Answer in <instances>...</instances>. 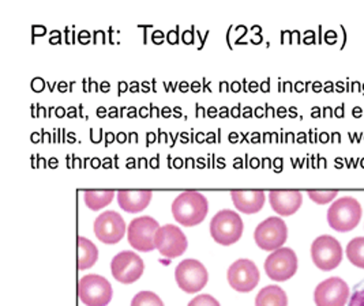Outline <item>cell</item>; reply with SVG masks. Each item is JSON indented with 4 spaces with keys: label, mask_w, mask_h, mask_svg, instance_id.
Returning a JSON list of instances; mask_svg holds the SVG:
<instances>
[{
    "label": "cell",
    "mask_w": 364,
    "mask_h": 306,
    "mask_svg": "<svg viewBox=\"0 0 364 306\" xmlns=\"http://www.w3.org/2000/svg\"><path fill=\"white\" fill-rule=\"evenodd\" d=\"M209 212L208 199L197 191H186L172 203V215L181 225L193 227L203 222Z\"/></svg>",
    "instance_id": "cell-1"
},
{
    "label": "cell",
    "mask_w": 364,
    "mask_h": 306,
    "mask_svg": "<svg viewBox=\"0 0 364 306\" xmlns=\"http://www.w3.org/2000/svg\"><path fill=\"white\" fill-rule=\"evenodd\" d=\"M362 214L363 209L355 197H340L328 209V224L336 231L347 233L359 225Z\"/></svg>",
    "instance_id": "cell-2"
},
{
    "label": "cell",
    "mask_w": 364,
    "mask_h": 306,
    "mask_svg": "<svg viewBox=\"0 0 364 306\" xmlns=\"http://www.w3.org/2000/svg\"><path fill=\"white\" fill-rule=\"evenodd\" d=\"M245 230L240 215L232 209H221L210 222V234L220 245H232L239 241Z\"/></svg>",
    "instance_id": "cell-3"
},
{
    "label": "cell",
    "mask_w": 364,
    "mask_h": 306,
    "mask_svg": "<svg viewBox=\"0 0 364 306\" xmlns=\"http://www.w3.org/2000/svg\"><path fill=\"white\" fill-rule=\"evenodd\" d=\"M78 294L86 306H107L112 300L114 290L104 276L89 274L80 279Z\"/></svg>",
    "instance_id": "cell-4"
},
{
    "label": "cell",
    "mask_w": 364,
    "mask_h": 306,
    "mask_svg": "<svg viewBox=\"0 0 364 306\" xmlns=\"http://www.w3.org/2000/svg\"><path fill=\"white\" fill-rule=\"evenodd\" d=\"M288 239V227L282 218L270 217L257 226L254 240L266 252H274L282 248Z\"/></svg>",
    "instance_id": "cell-5"
},
{
    "label": "cell",
    "mask_w": 364,
    "mask_h": 306,
    "mask_svg": "<svg viewBox=\"0 0 364 306\" xmlns=\"http://www.w3.org/2000/svg\"><path fill=\"white\" fill-rule=\"evenodd\" d=\"M175 279L183 291H186L187 294H196L206 286L209 274L200 261L194 258H186L176 267Z\"/></svg>",
    "instance_id": "cell-6"
},
{
    "label": "cell",
    "mask_w": 364,
    "mask_h": 306,
    "mask_svg": "<svg viewBox=\"0 0 364 306\" xmlns=\"http://www.w3.org/2000/svg\"><path fill=\"white\" fill-rule=\"evenodd\" d=\"M298 256L291 248H280L265 260V273L274 282H285L298 271Z\"/></svg>",
    "instance_id": "cell-7"
},
{
    "label": "cell",
    "mask_w": 364,
    "mask_h": 306,
    "mask_svg": "<svg viewBox=\"0 0 364 306\" xmlns=\"http://www.w3.org/2000/svg\"><path fill=\"white\" fill-rule=\"evenodd\" d=\"M311 258L322 271H331L343 261V246L331 236H321L311 245Z\"/></svg>",
    "instance_id": "cell-8"
},
{
    "label": "cell",
    "mask_w": 364,
    "mask_h": 306,
    "mask_svg": "<svg viewBox=\"0 0 364 306\" xmlns=\"http://www.w3.org/2000/svg\"><path fill=\"white\" fill-rule=\"evenodd\" d=\"M159 229V222L151 217L135 218L127 229L129 244L138 252H151L156 249L154 237Z\"/></svg>",
    "instance_id": "cell-9"
},
{
    "label": "cell",
    "mask_w": 364,
    "mask_h": 306,
    "mask_svg": "<svg viewBox=\"0 0 364 306\" xmlns=\"http://www.w3.org/2000/svg\"><path fill=\"white\" fill-rule=\"evenodd\" d=\"M259 278L261 276H259L258 267L249 258L236 260L227 273L228 283L231 285L233 290L239 293H249L254 290L259 283Z\"/></svg>",
    "instance_id": "cell-10"
},
{
    "label": "cell",
    "mask_w": 364,
    "mask_h": 306,
    "mask_svg": "<svg viewBox=\"0 0 364 306\" xmlns=\"http://www.w3.org/2000/svg\"><path fill=\"white\" fill-rule=\"evenodd\" d=\"M156 249L161 256L166 258H175L182 256L186 252L188 241L186 234L175 225H166L160 227L154 237Z\"/></svg>",
    "instance_id": "cell-11"
},
{
    "label": "cell",
    "mask_w": 364,
    "mask_h": 306,
    "mask_svg": "<svg viewBox=\"0 0 364 306\" xmlns=\"http://www.w3.org/2000/svg\"><path fill=\"white\" fill-rule=\"evenodd\" d=\"M144 260L132 251H123L117 253L111 263L114 278L123 285H132L136 282L144 274Z\"/></svg>",
    "instance_id": "cell-12"
},
{
    "label": "cell",
    "mask_w": 364,
    "mask_h": 306,
    "mask_svg": "<svg viewBox=\"0 0 364 306\" xmlns=\"http://www.w3.org/2000/svg\"><path fill=\"white\" fill-rule=\"evenodd\" d=\"M95 234L99 241L114 245L123 240L126 234V222L116 211H105L95 221Z\"/></svg>",
    "instance_id": "cell-13"
},
{
    "label": "cell",
    "mask_w": 364,
    "mask_h": 306,
    "mask_svg": "<svg viewBox=\"0 0 364 306\" xmlns=\"http://www.w3.org/2000/svg\"><path fill=\"white\" fill-rule=\"evenodd\" d=\"M349 298V288L338 276L321 282L314 291L316 306H346Z\"/></svg>",
    "instance_id": "cell-14"
},
{
    "label": "cell",
    "mask_w": 364,
    "mask_h": 306,
    "mask_svg": "<svg viewBox=\"0 0 364 306\" xmlns=\"http://www.w3.org/2000/svg\"><path fill=\"white\" fill-rule=\"evenodd\" d=\"M269 200L272 209L279 215L289 217L301 207L303 196L299 191H270Z\"/></svg>",
    "instance_id": "cell-15"
},
{
    "label": "cell",
    "mask_w": 364,
    "mask_h": 306,
    "mask_svg": "<svg viewBox=\"0 0 364 306\" xmlns=\"http://www.w3.org/2000/svg\"><path fill=\"white\" fill-rule=\"evenodd\" d=\"M231 197L235 207L243 214H257L265 206V192L259 190L232 191Z\"/></svg>",
    "instance_id": "cell-16"
},
{
    "label": "cell",
    "mask_w": 364,
    "mask_h": 306,
    "mask_svg": "<svg viewBox=\"0 0 364 306\" xmlns=\"http://www.w3.org/2000/svg\"><path fill=\"white\" fill-rule=\"evenodd\" d=\"M117 203L119 207L130 212V214H136L146 209L150 204L151 200V192L142 190V191H119L117 192Z\"/></svg>",
    "instance_id": "cell-17"
},
{
    "label": "cell",
    "mask_w": 364,
    "mask_h": 306,
    "mask_svg": "<svg viewBox=\"0 0 364 306\" xmlns=\"http://www.w3.org/2000/svg\"><path fill=\"white\" fill-rule=\"evenodd\" d=\"M255 306H288L287 293L280 286H266L258 293Z\"/></svg>",
    "instance_id": "cell-18"
},
{
    "label": "cell",
    "mask_w": 364,
    "mask_h": 306,
    "mask_svg": "<svg viewBox=\"0 0 364 306\" xmlns=\"http://www.w3.org/2000/svg\"><path fill=\"white\" fill-rule=\"evenodd\" d=\"M97 258H99L97 246L85 237H78V268L81 271L92 268L96 264Z\"/></svg>",
    "instance_id": "cell-19"
},
{
    "label": "cell",
    "mask_w": 364,
    "mask_h": 306,
    "mask_svg": "<svg viewBox=\"0 0 364 306\" xmlns=\"http://www.w3.org/2000/svg\"><path fill=\"white\" fill-rule=\"evenodd\" d=\"M83 197H85V204L87 206V209H92V211H99L112 203V200L115 197V191H112V190L85 191Z\"/></svg>",
    "instance_id": "cell-20"
},
{
    "label": "cell",
    "mask_w": 364,
    "mask_h": 306,
    "mask_svg": "<svg viewBox=\"0 0 364 306\" xmlns=\"http://www.w3.org/2000/svg\"><path fill=\"white\" fill-rule=\"evenodd\" d=\"M348 260L359 268L364 270V237H356L347 245Z\"/></svg>",
    "instance_id": "cell-21"
},
{
    "label": "cell",
    "mask_w": 364,
    "mask_h": 306,
    "mask_svg": "<svg viewBox=\"0 0 364 306\" xmlns=\"http://www.w3.org/2000/svg\"><path fill=\"white\" fill-rule=\"evenodd\" d=\"M132 306H164V302L156 293L141 291L134 297Z\"/></svg>",
    "instance_id": "cell-22"
},
{
    "label": "cell",
    "mask_w": 364,
    "mask_h": 306,
    "mask_svg": "<svg viewBox=\"0 0 364 306\" xmlns=\"http://www.w3.org/2000/svg\"><path fill=\"white\" fill-rule=\"evenodd\" d=\"M337 195V191H309V197L316 204H328Z\"/></svg>",
    "instance_id": "cell-23"
},
{
    "label": "cell",
    "mask_w": 364,
    "mask_h": 306,
    "mask_svg": "<svg viewBox=\"0 0 364 306\" xmlns=\"http://www.w3.org/2000/svg\"><path fill=\"white\" fill-rule=\"evenodd\" d=\"M348 306H364V279L355 285Z\"/></svg>",
    "instance_id": "cell-24"
},
{
    "label": "cell",
    "mask_w": 364,
    "mask_h": 306,
    "mask_svg": "<svg viewBox=\"0 0 364 306\" xmlns=\"http://www.w3.org/2000/svg\"><path fill=\"white\" fill-rule=\"evenodd\" d=\"M188 306H221L215 297L209 294H200L190 301Z\"/></svg>",
    "instance_id": "cell-25"
},
{
    "label": "cell",
    "mask_w": 364,
    "mask_h": 306,
    "mask_svg": "<svg viewBox=\"0 0 364 306\" xmlns=\"http://www.w3.org/2000/svg\"><path fill=\"white\" fill-rule=\"evenodd\" d=\"M43 84H44L43 80L37 78L36 81L32 82V89H33L34 92H41L43 90Z\"/></svg>",
    "instance_id": "cell-26"
}]
</instances>
